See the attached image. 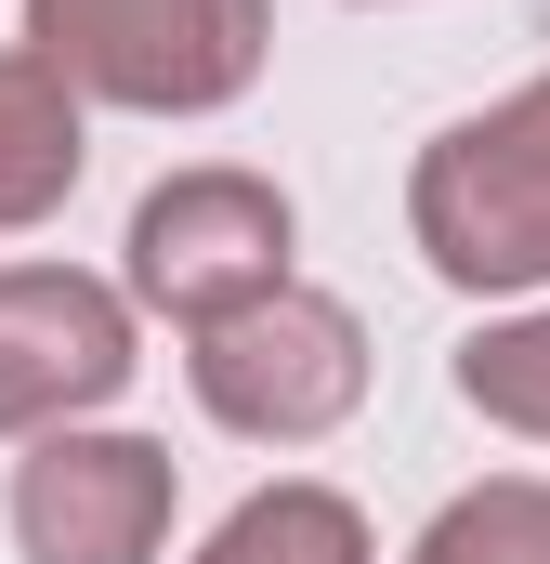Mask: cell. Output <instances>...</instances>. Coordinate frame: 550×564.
<instances>
[{
	"label": "cell",
	"instance_id": "1",
	"mask_svg": "<svg viewBox=\"0 0 550 564\" xmlns=\"http://www.w3.org/2000/svg\"><path fill=\"white\" fill-rule=\"evenodd\" d=\"M407 250L459 302H550V66L407 158Z\"/></svg>",
	"mask_w": 550,
	"mask_h": 564
},
{
	"label": "cell",
	"instance_id": "2",
	"mask_svg": "<svg viewBox=\"0 0 550 564\" xmlns=\"http://www.w3.org/2000/svg\"><path fill=\"white\" fill-rule=\"evenodd\" d=\"M26 53L119 119H223L275 66V0H26Z\"/></svg>",
	"mask_w": 550,
	"mask_h": 564
},
{
	"label": "cell",
	"instance_id": "3",
	"mask_svg": "<svg viewBox=\"0 0 550 564\" xmlns=\"http://www.w3.org/2000/svg\"><path fill=\"white\" fill-rule=\"evenodd\" d=\"M184 394L237 446H328L367 408V315L341 289L288 276L237 315H210V328H184Z\"/></svg>",
	"mask_w": 550,
	"mask_h": 564
},
{
	"label": "cell",
	"instance_id": "4",
	"mask_svg": "<svg viewBox=\"0 0 550 564\" xmlns=\"http://www.w3.org/2000/svg\"><path fill=\"white\" fill-rule=\"evenodd\" d=\"M301 276V210L288 184L250 158H184L132 197V237H119V302L157 328H210L237 302Z\"/></svg>",
	"mask_w": 550,
	"mask_h": 564
},
{
	"label": "cell",
	"instance_id": "5",
	"mask_svg": "<svg viewBox=\"0 0 550 564\" xmlns=\"http://www.w3.org/2000/svg\"><path fill=\"white\" fill-rule=\"evenodd\" d=\"M170 512H184V459L132 421H66L13 446V486H0V525L26 564H157L170 552Z\"/></svg>",
	"mask_w": 550,
	"mask_h": 564
},
{
	"label": "cell",
	"instance_id": "6",
	"mask_svg": "<svg viewBox=\"0 0 550 564\" xmlns=\"http://www.w3.org/2000/svg\"><path fill=\"white\" fill-rule=\"evenodd\" d=\"M144 368V315L92 263H0V446L106 421Z\"/></svg>",
	"mask_w": 550,
	"mask_h": 564
},
{
	"label": "cell",
	"instance_id": "7",
	"mask_svg": "<svg viewBox=\"0 0 550 564\" xmlns=\"http://www.w3.org/2000/svg\"><path fill=\"white\" fill-rule=\"evenodd\" d=\"M79 171H92V106L26 40H0V237H40L79 197Z\"/></svg>",
	"mask_w": 550,
	"mask_h": 564
},
{
	"label": "cell",
	"instance_id": "8",
	"mask_svg": "<svg viewBox=\"0 0 550 564\" xmlns=\"http://www.w3.org/2000/svg\"><path fill=\"white\" fill-rule=\"evenodd\" d=\"M184 564H381V539H367V512H354L328 473H275V486H250Z\"/></svg>",
	"mask_w": 550,
	"mask_h": 564
},
{
	"label": "cell",
	"instance_id": "9",
	"mask_svg": "<svg viewBox=\"0 0 550 564\" xmlns=\"http://www.w3.org/2000/svg\"><path fill=\"white\" fill-rule=\"evenodd\" d=\"M446 394L512 446H550V302H498L459 355H446Z\"/></svg>",
	"mask_w": 550,
	"mask_h": 564
},
{
	"label": "cell",
	"instance_id": "10",
	"mask_svg": "<svg viewBox=\"0 0 550 564\" xmlns=\"http://www.w3.org/2000/svg\"><path fill=\"white\" fill-rule=\"evenodd\" d=\"M407 564H550V473H485V486H459V499L407 539Z\"/></svg>",
	"mask_w": 550,
	"mask_h": 564
}]
</instances>
